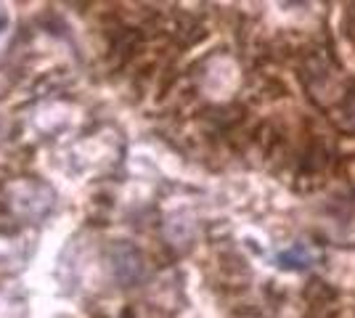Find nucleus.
Here are the masks:
<instances>
[]
</instances>
